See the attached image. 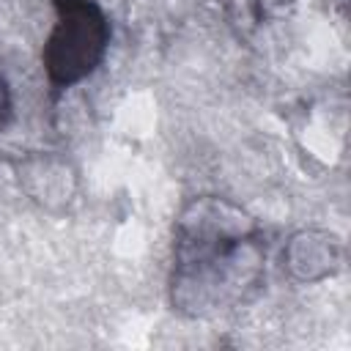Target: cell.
I'll list each match as a JSON object with an SVG mask.
<instances>
[{
  "label": "cell",
  "mask_w": 351,
  "mask_h": 351,
  "mask_svg": "<svg viewBox=\"0 0 351 351\" xmlns=\"http://www.w3.org/2000/svg\"><path fill=\"white\" fill-rule=\"evenodd\" d=\"M11 112H14V99H11V88L5 82V77L0 74V126H5L11 121Z\"/></svg>",
  "instance_id": "4"
},
{
  "label": "cell",
  "mask_w": 351,
  "mask_h": 351,
  "mask_svg": "<svg viewBox=\"0 0 351 351\" xmlns=\"http://www.w3.org/2000/svg\"><path fill=\"white\" fill-rule=\"evenodd\" d=\"M343 247L335 236L326 233H302L293 239L291 247V266L302 280H318L332 274L340 266Z\"/></svg>",
  "instance_id": "3"
},
{
  "label": "cell",
  "mask_w": 351,
  "mask_h": 351,
  "mask_svg": "<svg viewBox=\"0 0 351 351\" xmlns=\"http://www.w3.org/2000/svg\"><path fill=\"white\" fill-rule=\"evenodd\" d=\"M258 225L228 200L200 197L184 208L173 241V307L206 315L244 299L261 282Z\"/></svg>",
  "instance_id": "1"
},
{
  "label": "cell",
  "mask_w": 351,
  "mask_h": 351,
  "mask_svg": "<svg viewBox=\"0 0 351 351\" xmlns=\"http://www.w3.org/2000/svg\"><path fill=\"white\" fill-rule=\"evenodd\" d=\"M55 25L44 41L41 63L49 85L66 90L90 77L110 47V19L96 0H52Z\"/></svg>",
  "instance_id": "2"
}]
</instances>
